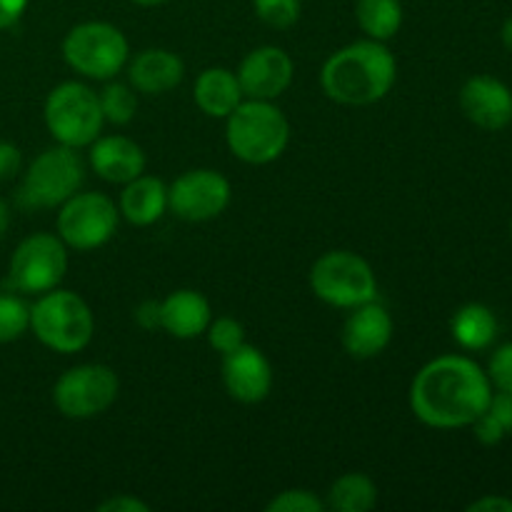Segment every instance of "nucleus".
<instances>
[{
    "label": "nucleus",
    "instance_id": "4be33fe9",
    "mask_svg": "<svg viewBox=\"0 0 512 512\" xmlns=\"http://www.w3.org/2000/svg\"><path fill=\"white\" fill-rule=\"evenodd\" d=\"M450 333L463 350H485L498 338V318L488 305L468 303L453 315Z\"/></svg>",
    "mask_w": 512,
    "mask_h": 512
},
{
    "label": "nucleus",
    "instance_id": "2f4dec72",
    "mask_svg": "<svg viewBox=\"0 0 512 512\" xmlns=\"http://www.w3.org/2000/svg\"><path fill=\"white\" fill-rule=\"evenodd\" d=\"M485 413L493 415L505 433H512V393H505V390H498V393H495L493 390V398H490Z\"/></svg>",
    "mask_w": 512,
    "mask_h": 512
},
{
    "label": "nucleus",
    "instance_id": "aec40b11",
    "mask_svg": "<svg viewBox=\"0 0 512 512\" xmlns=\"http://www.w3.org/2000/svg\"><path fill=\"white\" fill-rule=\"evenodd\" d=\"M118 210L135 228H148L168 213V185L155 175H138L123 185Z\"/></svg>",
    "mask_w": 512,
    "mask_h": 512
},
{
    "label": "nucleus",
    "instance_id": "5701e85b",
    "mask_svg": "<svg viewBox=\"0 0 512 512\" xmlns=\"http://www.w3.org/2000/svg\"><path fill=\"white\" fill-rule=\"evenodd\" d=\"M325 505L338 512H368L378 505V485L365 473H345L330 485Z\"/></svg>",
    "mask_w": 512,
    "mask_h": 512
},
{
    "label": "nucleus",
    "instance_id": "6ab92c4d",
    "mask_svg": "<svg viewBox=\"0 0 512 512\" xmlns=\"http://www.w3.org/2000/svg\"><path fill=\"white\" fill-rule=\"evenodd\" d=\"M185 78V63L168 48L140 50L128 60V83L143 95H165L178 88Z\"/></svg>",
    "mask_w": 512,
    "mask_h": 512
},
{
    "label": "nucleus",
    "instance_id": "9b49d317",
    "mask_svg": "<svg viewBox=\"0 0 512 512\" xmlns=\"http://www.w3.org/2000/svg\"><path fill=\"white\" fill-rule=\"evenodd\" d=\"M120 210L115 200L105 193L85 190L75 193L58 208V235L68 248L95 250L103 248L118 230Z\"/></svg>",
    "mask_w": 512,
    "mask_h": 512
},
{
    "label": "nucleus",
    "instance_id": "423d86ee",
    "mask_svg": "<svg viewBox=\"0 0 512 512\" xmlns=\"http://www.w3.org/2000/svg\"><path fill=\"white\" fill-rule=\"evenodd\" d=\"M85 180V163L80 153L68 145L43 150L23 173L18 203L25 210L60 208Z\"/></svg>",
    "mask_w": 512,
    "mask_h": 512
},
{
    "label": "nucleus",
    "instance_id": "473e14b6",
    "mask_svg": "<svg viewBox=\"0 0 512 512\" xmlns=\"http://www.w3.org/2000/svg\"><path fill=\"white\" fill-rule=\"evenodd\" d=\"M20 165H23V155L18 145L0 140V183L13 180L20 173Z\"/></svg>",
    "mask_w": 512,
    "mask_h": 512
},
{
    "label": "nucleus",
    "instance_id": "f8f14e48",
    "mask_svg": "<svg viewBox=\"0 0 512 512\" xmlns=\"http://www.w3.org/2000/svg\"><path fill=\"white\" fill-rule=\"evenodd\" d=\"M233 198L230 180L210 168L185 170L168 185V210L185 223H208L225 213Z\"/></svg>",
    "mask_w": 512,
    "mask_h": 512
},
{
    "label": "nucleus",
    "instance_id": "bb28decb",
    "mask_svg": "<svg viewBox=\"0 0 512 512\" xmlns=\"http://www.w3.org/2000/svg\"><path fill=\"white\" fill-rule=\"evenodd\" d=\"M208 345L220 355H228L245 345V328L240 320L230 318V315H220V318L210 320L208 330H205Z\"/></svg>",
    "mask_w": 512,
    "mask_h": 512
},
{
    "label": "nucleus",
    "instance_id": "a19ab883",
    "mask_svg": "<svg viewBox=\"0 0 512 512\" xmlns=\"http://www.w3.org/2000/svg\"><path fill=\"white\" fill-rule=\"evenodd\" d=\"M510 235H512V223H510Z\"/></svg>",
    "mask_w": 512,
    "mask_h": 512
},
{
    "label": "nucleus",
    "instance_id": "f03ea898",
    "mask_svg": "<svg viewBox=\"0 0 512 512\" xmlns=\"http://www.w3.org/2000/svg\"><path fill=\"white\" fill-rule=\"evenodd\" d=\"M398 60L380 40L363 38L335 50L320 68V85L330 100L350 108L380 103L393 90Z\"/></svg>",
    "mask_w": 512,
    "mask_h": 512
},
{
    "label": "nucleus",
    "instance_id": "7ed1b4c3",
    "mask_svg": "<svg viewBox=\"0 0 512 512\" xmlns=\"http://www.w3.org/2000/svg\"><path fill=\"white\" fill-rule=\"evenodd\" d=\"M225 143L243 163L268 165L288 148L290 123L273 100L245 98L225 118Z\"/></svg>",
    "mask_w": 512,
    "mask_h": 512
},
{
    "label": "nucleus",
    "instance_id": "f3484780",
    "mask_svg": "<svg viewBox=\"0 0 512 512\" xmlns=\"http://www.w3.org/2000/svg\"><path fill=\"white\" fill-rule=\"evenodd\" d=\"M88 163L98 178L105 183L125 185L145 173V153L128 135H103L100 133L88 145Z\"/></svg>",
    "mask_w": 512,
    "mask_h": 512
},
{
    "label": "nucleus",
    "instance_id": "9d476101",
    "mask_svg": "<svg viewBox=\"0 0 512 512\" xmlns=\"http://www.w3.org/2000/svg\"><path fill=\"white\" fill-rule=\"evenodd\" d=\"M120 378L110 365L83 363L68 368L53 385V403L70 420H90L118 400Z\"/></svg>",
    "mask_w": 512,
    "mask_h": 512
},
{
    "label": "nucleus",
    "instance_id": "c9c22d12",
    "mask_svg": "<svg viewBox=\"0 0 512 512\" xmlns=\"http://www.w3.org/2000/svg\"><path fill=\"white\" fill-rule=\"evenodd\" d=\"M133 318L135 323L145 330L160 328V303H155V300H145V303H140L138 308H135Z\"/></svg>",
    "mask_w": 512,
    "mask_h": 512
},
{
    "label": "nucleus",
    "instance_id": "f257e3e1",
    "mask_svg": "<svg viewBox=\"0 0 512 512\" xmlns=\"http://www.w3.org/2000/svg\"><path fill=\"white\" fill-rule=\"evenodd\" d=\"M493 383L475 360L440 355L425 363L410 383V410L423 425L455 430L473 425L493 398Z\"/></svg>",
    "mask_w": 512,
    "mask_h": 512
},
{
    "label": "nucleus",
    "instance_id": "e433bc0d",
    "mask_svg": "<svg viewBox=\"0 0 512 512\" xmlns=\"http://www.w3.org/2000/svg\"><path fill=\"white\" fill-rule=\"evenodd\" d=\"M468 512H512V498L505 495H485L468 505Z\"/></svg>",
    "mask_w": 512,
    "mask_h": 512
},
{
    "label": "nucleus",
    "instance_id": "c85d7f7f",
    "mask_svg": "<svg viewBox=\"0 0 512 512\" xmlns=\"http://www.w3.org/2000/svg\"><path fill=\"white\" fill-rule=\"evenodd\" d=\"M268 512H325L328 505H325L323 498L313 493V490H283L280 495H275L268 505H265Z\"/></svg>",
    "mask_w": 512,
    "mask_h": 512
},
{
    "label": "nucleus",
    "instance_id": "393cba45",
    "mask_svg": "<svg viewBox=\"0 0 512 512\" xmlns=\"http://www.w3.org/2000/svg\"><path fill=\"white\" fill-rule=\"evenodd\" d=\"M98 98L105 123L110 125H128L138 113V90L130 83L105 80V88L100 90Z\"/></svg>",
    "mask_w": 512,
    "mask_h": 512
},
{
    "label": "nucleus",
    "instance_id": "ddd939ff",
    "mask_svg": "<svg viewBox=\"0 0 512 512\" xmlns=\"http://www.w3.org/2000/svg\"><path fill=\"white\" fill-rule=\"evenodd\" d=\"M235 73L245 98L278 100L293 85L295 63L280 45H260L240 60Z\"/></svg>",
    "mask_w": 512,
    "mask_h": 512
},
{
    "label": "nucleus",
    "instance_id": "dca6fc26",
    "mask_svg": "<svg viewBox=\"0 0 512 512\" xmlns=\"http://www.w3.org/2000/svg\"><path fill=\"white\" fill-rule=\"evenodd\" d=\"M395 333L393 315L388 313L385 305L378 300H368L363 305L350 308V315L343 323V348L350 358L355 360H370L378 358L385 348L390 345Z\"/></svg>",
    "mask_w": 512,
    "mask_h": 512
},
{
    "label": "nucleus",
    "instance_id": "20e7f679",
    "mask_svg": "<svg viewBox=\"0 0 512 512\" xmlns=\"http://www.w3.org/2000/svg\"><path fill=\"white\" fill-rule=\"evenodd\" d=\"M30 330L53 353L73 355L90 345L95 318L90 305L73 290L55 288L30 305Z\"/></svg>",
    "mask_w": 512,
    "mask_h": 512
},
{
    "label": "nucleus",
    "instance_id": "39448f33",
    "mask_svg": "<svg viewBox=\"0 0 512 512\" xmlns=\"http://www.w3.org/2000/svg\"><path fill=\"white\" fill-rule=\"evenodd\" d=\"M43 118L55 143L75 150L88 148L105 125L98 93L80 80H65L50 90Z\"/></svg>",
    "mask_w": 512,
    "mask_h": 512
},
{
    "label": "nucleus",
    "instance_id": "58836bf2",
    "mask_svg": "<svg viewBox=\"0 0 512 512\" xmlns=\"http://www.w3.org/2000/svg\"><path fill=\"white\" fill-rule=\"evenodd\" d=\"M500 38H503V45L512 53V18L503 23V30H500Z\"/></svg>",
    "mask_w": 512,
    "mask_h": 512
},
{
    "label": "nucleus",
    "instance_id": "4468645a",
    "mask_svg": "<svg viewBox=\"0 0 512 512\" xmlns=\"http://www.w3.org/2000/svg\"><path fill=\"white\" fill-rule=\"evenodd\" d=\"M458 103L470 123L490 133L505 130L512 123V90L495 75L480 73L465 80Z\"/></svg>",
    "mask_w": 512,
    "mask_h": 512
},
{
    "label": "nucleus",
    "instance_id": "1a4fd4ad",
    "mask_svg": "<svg viewBox=\"0 0 512 512\" xmlns=\"http://www.w3.org/2000/svg\"><path fill=\"white\" fill-rule=\"evenodd\" d=\"M68 273V245L53 233H33L10 255L8 288L20 295H43L60 288Z\"/></svg>",
    "mask_w": 512,
    "mask_h": 512
},
{
    "label": "nucleus",
    "instance_id": "a878e982",
    "mask_svg": "<svg viewBox=\"0 0 512 512\" xmlns=\"http://www.w3.org/2000/svg\"><path fill=\"white\" fill-rule=\"evenodd\" d=\"M30 330V305L15 290L0 293V343H13Z\"/></svg>",
    "mask_w": 512,
    "mask_h": 512
},
{
    "label": "nucleus",
    "instance_id": "4c0bfd02",
    "mask_svg": "<svg viewBox=\"0 0 512 512\" xmlns=\"http://www.w3.org/2000/svg\"><path fill=\"white\" fill-rule=\"evenodd\" d=\"M10 220H13V215H10V205L0 198V240H3L5 233L10 230Z\"/></svg>",
    "mask_w": 512,
    "mask_h": 512
},
{
    "label": "nucleus",
    "instance_id": "6e6552de",
    "mask_svg": "<svg viewBox=\"0 0 512 512\" xmlns=\"http://www.w3.org/2000/svg\"><path fill=\"white\" fill-rule=\"evenodd\" d=\"M308 283L315 298L340 310L363 305L378 295L373 265L353 250H328L320 255L310 268Z\"/></svg>",
    "mask_w": 512,
    "mask_h": 512
},
{
    "label": "nucleus",
    "instance_id": "ea45409f",
    "mask_svg": "<svg viewBox=\"0 0 512 512\" xmlns=\"http://www.w3.org/2000/svg\"><path fill=\"white\" fill-rule=\"evenodd\" d=\"M135 5H143V8H155V5H163L165 0H133Z\"/></svg>",
    "mask_w": 512,
    "mask_h": 512
},
{
    "label": "nucleus",
    "instance_id": "0eeeda50",
    "mask_svg": "<svg viewBox=\"0 0 512 512\" xmlns=\"http://www.w3.org/2000/svg\"><path fill=\"white\" fill-rule=\"evenodd\" d=\"M60 50L65 63L88 80H113L130 60L125 33L105 20H88L70 28Z\"/></svg>",
    "mask_w": 512,
    "mask_h": 512
},
{
    "label": "nucleus",
    "instance_id": "412c9836",
    "mask_svg": "<svg viewBox=\"0 0 512 512\" xmlns=\"http://www.w3.org/2000/svg\"><path fill=\"white\" fill-rule=\"evenodd\" d=\"M193 100L200 113H205L208 118L225 120L245 100L238 73L230 68H220V65L205 68L195 78Z\"/></svg>",
    "mask_w": 512,
    "mask_h": 512
},
{
    "label": "nucleus",
    "instance_id": "2eb2a0df",
    "mask_svg": "<svg viewBox=\"0 0 512 512\" xmlns=\"http://www.w3.org/2000/svg\"><path fill=\"white\" fill-rule=\"evenodd\" d=\"M223 385L238 403H263L273 390V365L268 355L248 343L223 355Z\"/></svg>",
    "mask_w": 512,
    "mask_h": 512
},
{
    "label": "nucleus",
    "instance_id": "72a5a7b5",
    "mask_svg": "<svg viewBox=\"0 0 512 512\" xmlns=\"http://www.w3.org/2000/svg\"><path fill=\"white\" fill-rule=\"evenodd\" d=\"M150 505L138 500L135 495H115V498L103 500L98 505V512H148Z\"/></svg>",
    "mask_w": 512,
    "mask_h": 512
},
{
    "label": "nucleus",
    "instance_id": "cd10ccee",
    "mask_svg": "<svg viewBox=\"0 0 512 512\" xmlns=\"http://www.w3.org/2000/svg\"><path fill=\"white\" fill-rule=\"evenodd\" d=\"M255 15L275 30L293 28L300 18V0H253Z\"/></svg>",
    "mask_w": 512,
    "mask_h": 512
},
{
    "label": "nucleus",
    "instance_id": "f704fd0d",
    "mask_svg": "<svg viewBox=\"0 0 512 512\" xmlns=\"http://www.w3.org/2000/svg\"><path fill=\"white\" fill-rule=\"evenodd\" d=\"M28 3L30 0H0V30L13 28L28 10Z\"/></svg>",
    "mask_w": 512,
    "mask_h": 512
},
{
    "label": "nucleus",
    "instance_id": "b1692460",
    "mask_svg": "<svg viewBox=\"0 0 512 512\" xmlns=\"http://www.w3.org/2000/svg\"><path fill=\"white\" fill-rule=\"evenodd\" d=\"M355 20L365 38L388 43L395 38L403 25V3L400 0H358L355 3Z\"/></svg>",
    "mask_w": 512,
    "mask_h": 512
},
{
    "label": "nucleus",
    "instance_id": "c756f323",
    "mask_svg": "<svg viewBox=\"0 0 512 512\" xmlns=\"http://www.w3.org/2000/svg\"><path fill=\"white\" fill-rule=\"evenodd\" d=\"M485 373H488L495 390L512 393V343L500 345V348L490 355V363Z\"/></svg>",
    "mask_w": 512,
    "mask_h": 512
},
{
    "label": "nucleus",
    "instance_id": "7c9ffc66",
    "mask_svg": "<svg viewBox=\"0 0 512 512\" xmlns=\"http://www.w3.org/2000/svg\"><path fill=\"white\" fill-rule=\"evenodd\" d=\"M473 430H475V440H478L480 445H498L508 438V433L500 428L498 420L488 413H483L478 420H475Z\"/></svg>",
    "mask_w": 512,
    "mask_h": 512
},
{
    "label": "nucleus",
    "instance_id": "a211bd4d",
    "mask_svg": "<svg viewBox=\"0 0 512 512\" xmlns=\"http://www.w3.org/2000/svg\"><path fill=\"white\" fill-rule=\"evenodd\" d=\"M213 308L198 290L180 288L160 300V328L175 340H195L205 335Z\"/></svg>",
    "mask_w": 512,
    "mask_h": 512
}]
</instances>
